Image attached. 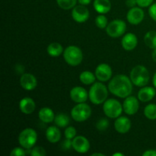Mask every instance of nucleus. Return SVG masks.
I'll use <instances>...</instances> for the list:
<instances>
[{
    "instance_id": "11",
    "label": "nucleus",
    "mask_w": 156,
    "mask_h": 156,
    "mask_svg": "<svg viewBox=\"0 0 156 156\" xmlns=\"http://www.w3.org/2000/svg\"><path fill=\"white\" fill-rule=\"evenodd\" d=\"M139 99L134 96H128L125 98L123 103V111L128 115H134L136 114L140 108Z\"/></svg>"
},
{
    "instance_id": "25",
    "label": "nucleus",
    "mask_w": 156,
    "mask_h": 156,
    "mask_svg": "<svg viewBox=\"0 0 156 156\" xmlns=\"http://www.w3.org/2000/svg\"><path fill=\"white\" fill-rule=\"evenodd\" d=\"M144 42L149 48L156 49V31L150 30L147 32L144 36Z\"/></svg>"
},
{
    "instance_id": "5",
    "label": "nucleus",
    "mask_w": 156,
    "mask_h": 156,
    "mask_svg": "<svg viewBox=\"0 0 156 156\" xmlns=\"http://www.w3.org/2000/svg\"><path fill=\"white\" fill-rule=\"evenodd\" d=\"M37 141V133L32 128L23 129L18 136V143L20 146L25 149H30L35 146Z\"/></svg>"
},
{
    "instance_id": "7",
    "label": "nucleus",
    "mask_w": 156,
    "mask_h": 156,
    "mask_svg": "<svg viewBox=\"0 0 156 156\" xmlns=\"http://www.w3.org/2000/svg\"><path fill=\"white\" fill-rule=\"evenodd\" d=\"M91 115V108L85 102L79 103L71 110V116L76 122H84Z\"/></svg>"
},
{
    "instance_id": "27",
    "label": "nucleus",
    "mask_w": 156,
    "mask_h": 156,
    "mask_svg": "<svg viewBox=\"0 0 156 156\" xmlns=\"http://www.w3.org/2000/svg\"><path fill=\"white\" fill-rule=\"evenodd\" d=\"M144 115L149 120H156V105L155 104H149L146 105L144 108Z\"/></svg>"
},
{
    "instance_id": "18",
    "label": "nucleus",
    "mask_w": 156,
    "mask_h": 156,
    "mask_svg": "<svg viewBox=\"0 0 156 156\" xmlns=\"http://www.w3.org/2000/svg\"><path fill=\"white\" fill-rule=\"evenodd\" d=\"M19 109L23 114L29 115L35 111L36 104H35L34 101L30 98H24L19 102Z\"/></svg>"
},
{
    "instance_id": "42",
    "label": "nucleus",
    "mask_w": 156,
    "mask_h": 156,
    "mask_svg": "<svg viewBox=\"0 0 156 156\" xmlns=\"http://www.w3.org/2000/svg\"><path fill=\"white\" fill-rule=\"evenodd\" d=\"M92 156H105V154H102V153H98V152H95V153H93L91 154Z\"/></svg>"
},
{
    "instance_id": "39",
    "label": "nucleus",
    "mask_w": 156,
    "mask_h": 156,
    "mask_svg": "<svg viewBox=\"0 0 156 156\" xmlns=\"http://www.w3.org/2000/svg\"><path fill=\"white\" fill-rule=\"evenodd\" d=\"M79 3L80 5H88L91 3V0H78Z\"/></svg>"
},
{
    "instance_id": "3",
    "label": "nucleus",
    "mask_w": 156,
    "mask_h": 156,
    "mask_svg": "<svg viewBox=\"0 0 156 156\" xmlns=\"http://www.w3.org/2000/svg\"><path fill=\"white\" fill-rule=\"evenodd\" d=\"M129 78L134 85L142 88L146 86V85L149 83L150 75L144 66L138 65L132 69Z\"/></svg>"
},
{
    "instance_id": "40",
    "label": "nucleus",
    "mask_w": 156,
    "mask_h": 156,
    "mask_svg": "<svg viewBox=\"0 0 156 156\" xmlns=\"http://www.w3.org/2000/svg\"><path fill=\"white\" fill-rule=\"evenodd\" d=\"M152 57L155 62H156V49H154L152 53Z\"/></svg>"
},
{
    "instance_id": "34",
    "label": "nucleus",
    "mask_w": 156,
    "mask_h": 156,
    "mask_svg": "<svg viewBox=\"0 0 156 156\" xmlns=\"http://www.w3.org/2000/svg\"><path fill=\"white\" fill-rule=\"evenodd\" d=\"M137 5L141 8H146L152 4L153 0H136Z\"/></svg>"
},
{
    "instance_id": "30",
    "label": "nucleus",
    "mask_w": 156,
    "mask_h": 156,
    "mask_svg": "<svg viewBox=\"0 0 156 156\" xmlns=\"http://www.w3.org/2000/svg\"><path fill=\"white\" fill-rule=\"evenodd\" d=\"M109 126V121L106 118H101L96 123V128L99 131H105Z\"/></svg>"
},
{
    "instance_id": "21",
    "label": "nucleus",
    "mask_w": 156,
    "mask_h": 156,
    "mask_svg": "<svg viewBox=\"0 0 156 156\" xmlns=\"http://www.w3.org/2000/svg\"><path fill=\"white\" fill-rule=\"evenodd\" d=\"M93 6L98 13L103 15L108 13L111 9V3L110 0H94Z\"/></svg>"
},
{
    "instance_id": "31",
    "label": "nucleus",
    "mask_w": 156,
    "mask_h": 156,
    "mask_svg": "<svg viewBox=\"0 0 156 156\" xmlns=\"http://www.w3.org/2000/svg\"><path fill=\"white\" fill-rule=\"evenodd\" d=\"M76 133L77 132H76V128L73 126H67L64 132V135H65L66 139L73 140L76 136Z\"/></svg>"
},
{
    "instance_id": "22",
    "label": "nucleus",
    "mask_w": 156,
    "mask_h": 156,
    "mask_svg": "<svg viewBox=\"0 0 156 156\" xmlns=\"http://www.w3.org/2000/svg\"><path fill=\"white\" fill-rule=\"evenodd\" d=\"M38 117L42 122L45 123H49L54 121L55 114L51 108L45 107L40 110L38 112Z\"/></svg>"
},
{
    "instance_id": "38",
    "label": "nucleus",
    "mask_w": 156,
    "mask_h": 156,
    "mask_svg": "<svg viewBox=\"0 0 156 156\" xmlns=\"http://www.w3.org/2000/svg\"><path fill=\"white\" fill-rule=\"evenodd\" d=\"M136 5H137L136 0H126V5L130 9L135 7Z\"/></svg>"
},
{
    "instance_id": "32",
    "label": "nucleus",
    "mask_w": 156,
    "mask_h": 156,
    "mask_svg": "<svg viewBox=\"0 0 156 156\" xmlns=\"http://www.w3.org/2000/svg\"><path fill=\"white\" fill-rule=\"evenodd\" d=\"M30 154L32 156H45L47 155V152L43 147L35 146L31 149V152H30Z\"/></svg>"
},
{
    "instance_id": "10",
    "label": "nucleus",
    "mask_w": 156,
    "mask_h": 156,
    "mask_svg": "<svg viewBox=\"0 0 156 156\" xmlns=\"http://www.w3.org/2000/svg\"><path fill=\"white\" fill-rule=\"evenodd\" d=\"M145 17L144 11L141 7L131 8L126 14V19L128 22L133 25L140 24L143 21Z\"/></svg>"
},
{
    "instance_id": "24",
    "label": "nucleus",
    "mask_w": 156,
    "mask_h": 156,
    "mask_svg": "<svg viewBox=\"0 0 156 156\" xmlns=\"http://www.w3.org/2000/svg\"><path fill=\"white\" fill-rule=\"evenodd\" d=\"M95 74L92 73L90 71H84L79 76V80L82 84L86 85H92L95 82L96 80Z\"/></svg>"
},
{
    "instance_id": "41",
    "label": "nucleus",
    "mask_w": 156,
    "mask_h": 156,
    "mask_svg": "<svg viewBox=\"0 0 156 156\" xmlns=\"http://www.w3.org/2000/svg\"><path fill=\"white\" fill-rule=\"evenodd\" d=\"M152 82H153L154 87H155V88H156V72H155V74H154L153 79H152Z\"/></svg>"
},
{
    "instance_id": "37",
    "label": "nucleus",
    "mask_w": 156,
    "mask_h": 156,
    "mask_svg": "<svg viewBox=\"0 0 156 156\" xmlns=\"http://www.w3.org/2000/svg\"><path fill=\"white\" fill-rule=\"evenodd\" d=\"M143 156H156L155 149H149L143 153Z\"/></svg>"
},
{
    "instance_id": "36",
    "label": "nucleus",
    "mask_w": 156,
    "mask_h": 156,
    "mask_svg": "<svg viewBox=\"0 0 156 156\" xmlns=\"http://www.w3.org/2000/svg\"><path fill=\"white\" fill-rule=\"evenodd\" d=\"M62 147L65 150H69V149H70V148L73 147V140L66 139L63 141V143H62Z\"/></svg>"
},
{
    "instance_id": "1",
    "label": "nucleus",
    "mask_w": 156,
    "mask_h": 156,
    "mask_svg": "<svg viewBox=\"0 0 156 156\" xmlns=\"http://www.w3.org/2000/svg\"><path fill=\"white\" fill-rule=\"evenodd\" d=\"M133 82L126 75L119 74L113 77L108 84V90L111 94L120 98H126L133 91Z\"/></svg>"
},
{
    "instance_id": "23",
    "label": "nucleus",
    "mask_w": 156,
    "mask_h": 156,
    "mask_svg": "<svg viewBox=\"0 0 156 156\" xmlns=\"http://www.w3.org/2000/svg\"><path fill=\"white\" fill-rule=\"evenodd\" d=\"M63 48L62 46L59 43H51L49 44L47 48V52L50 56L53 57H57L60 56L62 53H63Z\"/></svg>"
},
{
    "instance_id": "29",
    "label": "nucleus",
    "mask_w": 156,
    "mask_h": 156,
    "mask_svg": "<svg viewBox=\"0 0 156 156\" xmlns=\"http://www.w3.org/2000/svg\"><path fill=\"white\" fill-rule=\"evenodd\" d=\"M95 24L98 28L100 29H106L107 26L108 24V20L106 16L103 14H100L98 16L95 18Z\"/></svg>"
},
{
    "instance_id": "17",
    "label": "nucleus",
    "mask_w": 156,
    "mask_h": 156,
    "mask_svg": "<svg viewBox=\"0 0 156 156\" xmlns=\"http://www.w3.org/2000/svg\"><path fill=\"white\" fill-rule=\"evenodd\" d=\"M121 44L123 48L127 51H131L137 47L138 39L136 34L133 33H127L123 35L121 41Z\"/></svg>"
},
{
    "instance_id": "20",
    "label": "nucleus",
    "mask_w": 156,
    "mask_h": 156,
    "mask_svg": "<svg viewBox=\"0 0 156 156\" xmlns=\"http://www.w3.org/2000/svg\"><path fill=\"white\" fill-rule=\"evenodd\" d=\"M46 138L51 143H58L61 139V132L58 126H49L46 131Z\"/></svg>"
},
{
    "instance_id": "43",
    "label": "nucleus",
    "mask_w": 156,
    "mask_h": 156,
    "mask_svg": "<svg viewBox=\"0 0 156 156\" xmlns=\"http://www.w3.org/2000/svg\"><path fill=\"white\" fill-rule=\"evenodd\" d=\"M124 154L123 153H119V152H116V153L113 154V156H123Z\"/></svg>"
},
{
    "instance_id": "12",
    "label": "nucleus",
    "mask_w": 156,
    "mask_h": 156,
    "mask_svg": "<svg viewBox=\"0 0 156 156\" xmlns=\"http://www.w3.org/2000/svg\"><path fill=\"white\" fill-rule=\"evenodd\" d=\"M89 11L85 5H76L72 10V17L78 23H84L89 18Z\"/></svg>"
},
{
    "instance_id": "16",
    "label": "nucleus",
    "mask_w": 156,
    "mask_h": 156,
    "mask_svg": "<svg viewBox=\"0 0 156 156\" xmlns=\"http://www.w3.org/2000/svg\"><path fill=\"white\" fill-rule=\"evenodd\" d=\"M131 121L125 116H120L116 118L114 122V128L119 133L125 134L129 131L131 128Z\"/></svg>"
},
{
    "instance_id": "4",
    "label": "nucleus",
    "mask_w": 156,
    "mask_h": 156,
    "mask_svg": "<svg viewBox=\"0 0 156 156\" xmlns=\"http://www.w3.org/2000/svg\"><path fill=\"white\" fill-rule=\"evenodd\" d=\"M62 54L66 62L71 66H77L83 59V53L82 50L77 46H69L64 50Z\"/></svg>"
},
{
    "instance_id": "28",
    "label": "nucleus",
    "mask_w": 156,
    "mask_h": 156,
    "mask_svg": "<svg viewBox=\"0 0 156 156\" xmlns=\"http://www.w3.org/2000/svg\"><path fill=\"white\" fill-rule=\"evenodd\" d=\"M78 0H56L57 5L63 10H69L76 5Z\"/></svg>"
},
{
    "instance_id": "8",
    "label": "nucleus",
    "mask_w": 156,
    "mask_h": 156,
    "mask_svg": "<svg viewBox=\"0 0 156 156\" xmlns=\"http://www.w3.org/2000/svg\"><path fill=\"white\" fill-rule=\"evenodd\" d=\"M126 30V24L124 21L115 19L108 23L106 27V33L113 38H117L125 34Z\"/></svg>"
},
{
    "instance_id": "9",
    "label": "nucleus",
    "mask_w": 156,
    "mask_h": 156,
    "mask_svg": "<svg viewBox=\"0 0 156 156\" xmlns=\"http://www.w3.org/2000/svg\"><path fill=\"white\" fill-rule=\"evenodd\" d=\"M94 74L99 82H108L112 77V69L108 64L101 63L96 67Z\"/></svg>"
},
{
    "instance_id": "6",
    "label": "nucleus",
    "mask_w": 156,
    "mask_h": 156,
    "mask_svg": "<svg viewBox=\"0 0 156 156\" xmlns=\"http://www.w3.org/2000/svg\"><path fill=\"white\" fill-rule=\"evenodd\" d=\"M103 111L108 117L116 119L121 115L123 111V105L119 101L114 98L107 99L104 102Z\"/></svg>"
},
{
    "instance_id": "26",
    "label": "nucleus",
    "mask_w": 156,
    "mask_h": 156,
    "mask_svg": "<svg viewBox=\"0 0 156 156\" xmlns=\"http://www.w3.org/2000/svg\"><path fill=\"white\" fill-rule=\"evenodd\" d=\"M54 122L58 127L64 128L69 123V117L63 113H59L55 116Z\"/></svg>"
},
{
    "instance_id": "33",
    "label": "nucleus",
    "mask_w": 156,
    "mask_h": 156,
    "mask_svg": "<svg viewBox=\"0 0 156 156\" xmlns=\"http://www.w3.org/2000/svg\"><path fill=\"white\" fill-rule=\"evenodd\" d=\"M26 152L23 147H15L11 151L10 156H24Z\"/></svg>"
},
{
    "instance_id": "14",
    "label": "nucleus",
    "mask_w": 156,
    "mask_h": 156,
    "mask_svg": "<svg viewBox=\"0 0 156 156\" xmlns=\"http://www.w3.org/2000/svg\"><path fill=\"white\" fill-rule=\"evenodd\" d=\"M69 95L73 101L79 104L86 101L88 98V93L83 87L76 86L72 88Z\"/></svg>"
},
{
    "instance_id": "35",
    "label": "nucleus",
    "mask_w": 156,
    "mask_h": 156,
    "mask_svg": "<svg viewBox=\"0 0 156 156\" xmlns=\"http://www.w3.org/2000/svg\"><path fill=\"white\" fill-rule=\"evenodd\" d=\"M149 14L151 18L156 22V2L150 5L149 9Z\"/></svg>"
},
{
    "instance_id": "13",
    "label": "nucleus",
    "mask_w": 156,
    "mask_h": 156,
    "mask_svg": "<svg viewBox=\"0 0 156 156\" xmlns=\"http://www.w3.org/2000/svg\"><path fill=\"white\" fill-rule=\"evenodd\" d=\"M73 148L78 153H86L90 149V143L86 137L76 136L73 140Z\"/></svg>"
},
{
    "instance_id": "19",
    "label": "nucleus",
    "mask_w": 156,
    "mask_h": 156,
    "mask_svg": "<svg viewBox=\"0 0 156 156\" xmlns=\"http://www.w3.org/2000/svg\"><path fill=\"white\" fill-rule=\"evenodd\" d=\"M156 94L155 89L150 86L142 87L141 89L138 91L137 98L142 102H149L155 98Z\"/></svg>"
},
{
    "instance_id": "2",
    "label": "nucleus",
    "mask_w": 156,
    "mask_h": 156,
    "mask_svg": "<svg viewBox=\"0 0 156 156\" xmlns=\"http://www.w3.org/2000/svg\"><path fill=\"white\" fill-rule=\"evenodd\" d=\"M108 88L101 82H94L88 91V98L94 105H101L108 98Z\"/></svg>"
},
{
    "instance_id": "15",
    "label": "nucleus",
    "mask_w": 156,
    "mask_h": 156,
    "mask_svg": "<svg viewBox=\"0 0 156 156\" xmlns=\"http://www.w3.org/2000/svg\"><path fill=\"white\" fill-rule=\"evenodd\" d=\"M20 85L26 91H32L37 85V80L34 75L24 73L20 78Z\"/></svg>"
}]
</instances>
